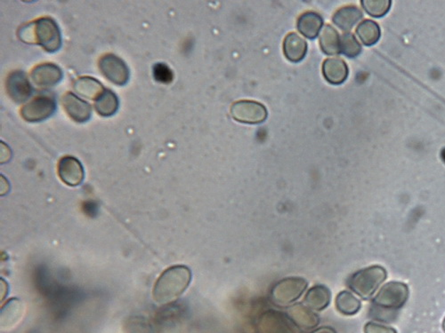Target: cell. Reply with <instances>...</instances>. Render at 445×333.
Listing matches in <instances>:
<instances>
[{"label": "cell", "instance_id": "1", "mask_svg": "<svg viewBox=\"0 0 445 333\" xmlns=\"http://www.w3.org/2000/svg\"><path fill=\"white\" fill-rule=\"evenodd\" d=\"M192 281V272L186 266L176 265L166 269L155 283L154 300L158 304L173 302L188 288Z\"/></svg>", "mask_w": 445, "mask_h": 333}, {"label": "cell", "instance_id": "2", "mask_svg": "<svg viewBox=\"0 0 445 333\" xmlns=\"http://www.w3.org/2000/svg\"><path fill=\"white\" fill-rule=\"evenodd\" d=\"M24 43L41 45L45 51L54 53L61 48V31L54 20L41 18L28 24L19 31Z\"/></svg>", "mask_w": 445, "mask_h": 333}, {"label": "cell", "instance_id": "3", "mask_svg": "<svg viewBox=\"0 0 445 333\" xmlns=\"http://www.w3.org/2000/svg\"><path fill=\"white\" fill-rule=\"evenodd\" d=\"M387 276L386 269L380 266H372L355 273L348 279V285L353 292L363 299L368 300L387 279Z\"/></svg>", "mask_w": 445, "mask_h": 333}, {"label": "cell", "instance_id": "4", "mask_svg": "<svg viewBox=\"0 0 445 333\" xmlns=\"http://www.w3.org/2000/svg\"><path fill=\"white\" fill-rule=\"evenodd\" d=\"M409 287L405 283L390 282L380 289L373 299L374 306L384 310L401 308L409 297Z\"/></svg>", "mask_w": 445, "mask_h": 333}, {"label": "cell", "instance_id": "5", "mask_svg": "<svg viewBox=\"0 0 445 333\" xmlns=\"http://www.w3.org/2000/svg\"><path fill=\"white\" fill-rule=\"evenodd\" d=\"M309 283L302 278L282 279L272 290V300L279 307H288L301 297Z\"/></svg>", "mask_w": 445, "mask_h": 333}, {"label": "cell", "instance_id": "6", "mask_svg": "<svg viewBox=\"0 0 445 333\" xmlns=\"http://www.w3.org/2000/svg\"><path fill=\"white\" fill-rule=\"evenodd\" d=\"M267 114V109L263 104L253 101H240L231 108V115L236 121L252 125L264 122Z\"/></svg>", "mask_w": 445, "mask_h": 333}, {"label": "cell", "instance_id": "7", "mask_svg": "<svg viewBox=\"0 0 445 333\" xmlns=\"http://www.w3.org/2000/svg\"><path fill=\"white\" fill-rule=\"evenodd\" d=\"M102 75L117 86H124L129 80V70L121 58L114 55H106L99 62Z\"/></svg>", "mask_w": 445, "mask_h": 333}, {"label": "cell", "instance_id": "8", "mask_svg": "<svg viewBox=\"0 0 445 333\" xmlns=\"http://www.w3.org/2000/svg\"><path fill=\"white\" fill-rule=\"evenodd\" d=\"M56 104L54 99L49 97H40L33 99L29 104L23 106L21 114L26 121L40 122L54 114Z\"/></svg>", "mask_w": 445, "mask_h": 333}, {"label": "cell", "instance_id": "9", "mask_svg": "<svg viewBox=\"0 0 445 333\" xmlns=\"http://www.w3.org/2000/svg\"><path fill=\"white\" fill-rule=\"evenodd\" d=\"M6 87L9 97L16 104L27 101L33 93V87L26 74L20 70L10 74L6 80Z\"/></svg>", "mask_w": 445, "mask_h": 333}, {"label": "cell", "instance_id": "10", "mask_svg": "<svg viewBox=\"0 0 445 333\" xmlns=\"http://www.w3.org/2000/svg\"><path fill=\"white\" fill-rule=\"evenodd\" d=\"M58 175L66 185L79 186L84 180L83 166L77 158L67 155L59 162Z\"/></svg>", "mask_w": 445, "mask_h": 333}, {"label": "cell", "instance_id": "11", "mask_svg": "<svg viewBox=\"0 0 445 333\" xmlns=\"http://www.w3.org/2000/svg\"><path fill=\"white\" fill-rule=\"evenodd\" d=\"M26 313V306L18 299L9 300L1 308L0 326L2 331H10L19 324Z\"/></svg>", "mask_w": 445, "mask_h": 333}, {"label": "cell", "instance_id": "12", "mask_svg": "<svg viewBox=\"0 0 445 333\" xmlns=\"http://www.w3.org/2000/svg\"><path fill=\"white\" fill-rule=\"evenodd\" d=\"M63 72L52 63L38 65L31 72V80L38 87L48 88L55 86L62 80Z\"/></svg>", "mask_w": 445, "mask_h": 333}, {"label": "cell", "instance_id": "13", "mask_svg": "<svg viewBox=\"0 0 445 333\" xmlns=\"http://www.w3.org/2000/svg\"><path fill=\"white\" fill-rule=\"evenodd\" d=\"M287 314L296 326L306 331L317 327L320 322L319 317L305 305H293L288 308Z\"/></svg>", "mask_w": 445, "mask_h": 333}, {"label": "cell", "instance_id": "14", "mask_svg": "<svg viewBox=\"0 0 445 333\" xmlns=\"http://www.w3.org/2000/svg\"><path fill=\"white\" fill-rule=\"evenodd\" d=\"M63 105L70 118L77 122H86L90 119L92 113L90 104L72 93L66 94L63 97Z\"/></svg>", "mask_w": 445, "mask_h": 333}, {"label": "cell", "instance_id": "15", "mask_svg": "<svg viewBox=\"0 0 445 333\" xmlns=\"http://www.w3.org/2000/svg\"><path fill=\"white\" fill-rule=\"evenodd\" d=\"M325 80L332 84L344 83L348 76V68L343 60L328 58L323 65Z\"/></svg>", "mask_w": 445, "mask_h": 333}, {"label": "cell", "instance_id": "16", "mask_svg": "<svg viewBox=\"0 0 445 333\" xmlns=\"http://www.w3.org/2000/svg\"><path fill=\"white\" fill-rule=\"evenodd\" d=\"M307 44L305 40L296 33H289L284 42V52L286 58L292 62H301L305 58Z\"/></svg>", "mask_w": 445, "mask_h": 333}, {"label": "cell", "instance_id": "17", "mask_svg": "<svg viewBox=\"0 0 445 333\" xmlns=\"http://www.w3.org/2000/svg\"><path fill=\"white\" fill-rule=\"evenodd\" d=\"M331 290L324 285H314L306 293L304 303L310 310L321 311L331 302Z\"/></svg>", "mask_w": 445, "mask_h": 333}, {"label": "cell", "instance_id": "18", "mask_svg": "<svg viewBox=\"0 0 445 333\" xmlns=\"http://www.w3.org/2000/svg\"><path fill=\"white\" fill-rule=\"evenodd\" d=\"M323 26V17L314 12L303 13L296 23L299 33L309 40H314L318 36Z\"/></svg>", "mask_w": 445, "mask_h": 333}, {"label": "cell", "instance_id": "19", "mask_svg": "<svg viewBox=\"0 0 445 333\" xmlns=\"http://www.w3.org/2000/svg\"><path fill=\"white\" fill-rule=\"evenodd\" d=\"M362 18L363 12L358 6H348L338 10L332 21L342 31H350Z\"/></svg>", "mask_w": 445, "mask_h": 333}, {"label": "cell", "instance_id": "20", "mask_svg": "<svg viewBox=\"0 0 445 333\" xmlns=\"http://www.w3.org/2000/svg\"><path fill=\"white\" fill-rule=\"evenodd\" d=\"M73 88L81 97L90 98L92 100H97L105 90L99 81L90 77H80L74 83Z\"/></svg>", "mask_w": 445, "mask_h": 333}, {"label": "cell", "instance_id": "21", "mask_svg": "<svg viewBox=\"0 0 445 333\" xmlns=\"http://www.w3.org/2000/svg\"><path fill=\"white\" fill-rule=\"evenodd\" d=\"M320 47L327 55L340 54L341 37L338 31L330 26H324L320 35Z\"/></svg>", "mask_w": 445, "mask_h": 333}, {"label": "cell", "instance_id": "22", "mask_svg": "<svg viewBox=\"0 0 445 333\" xmlns=\"http://www.w3.org/2000/svg\"><path fill=\"white\" fill-rule=\"evenodd\" d=\"M95 107L98 114L102 116L115 114L119 109L117 95L111 90H104V93L95 100Z\"/></svg>", "mask_w": 445, "mask_h": 333}, {"label": "cell", "instance_id": "23", "mask_svg": "<svg viewBox=\"0 0 445 333\" xmlns=\"http://www.w3.org/2000/svg\"><path fill=\"white\" fill-rule=\"evenodd\" d=\"M356 33L363 44L372 45L380 40L381 31L377 23L372 20H365L359 24Z\"/></svg>", "mask_w": 445, "mask_h": 333}, {"label": "cell", "instance_id": "24", "mask_svg": "<svg viewBox=\"0 0 445 333\" xmlns=\"http://www.w3.org/2000/svg\"><path fill=\"white\" fill-rule=\"evenodd\" d=\"M336 307L338 312L345 315H354L361 310V301L348 290L338 294Z\"/></svg>", "mask_w": 445, "mask_h": 333}, {"label": "cell", "instance_id": "25", "mask_svg": "<svg viewBox=\"0 0 445 333\" xmlns=\"http://www.w3.org/2000/svg\"><path fill=\"white\" fill-rule=\"evenodd\" d=\"M340 51L349 58H355L361 54L362 47L354 35L345 33L341 37Z\"/></svg>", "mask_w": 445, "mask_h": 333}, {"label": "cell", "instance_id": "26", "mask_svg": "<svg viewBox=\"0 0 445 333\" xmlns=\"http://www.w3.org/2000/svg\"><path fill=\"white\" fill-rule=\"evenodd\" d=\"M391 3L390 0H363L362 5L370 16L382 17L390 11Z\"/></svg>", "mask_w": 445, "mask_h": 333}, {"label": "cell", "instance_id": "27", "mask_svg": "<svg viewBox=\"0 0 445 333\" xmlns=\"http://www.w3.org/2000/svg\"><path fill=\"white\" fill-rule=\"evenodd\" d=\"M154 77L157 82L168 84L174 80V73L165 63H156L154 66Z\"/></svg>", "mask_w": 445, "mask_h": 333}, {"label": "cell", "instance_id": "28", "mask_svg": "<svg viewBox=\"0 0 445 333\" xmlns=\"http://www.w3.org/2000/svg\"><path fill=\"white\" fill-rule=\"evenodd\" d=\"M365 333H397L394 328L370 322L365 326Z\"/></svg>", "mask_w": 445, "mask_h": 333}, {"label": "cell", "instance_id": "29", "mask_svg": "<svg viewBox=\"0 0 445 333\" xmlns=\"http://www.w3.org/2000/svg\"><path fill=\"white\" fill-rule=\"evenodd\" d=\"M311 333H337V332L336 331H335L334 329H332L331 327H321V328L316 329V331H313Z\"/></svg>", "mask_w": 445, "mask_h": 333}, {"label": "cell", "instance_id": "30", "mask_svg": "<svg viewBox=\"0 0 445 333\" xmlns=\"http://www.w3.org/2000/svg\"><path fill=\"white\" fill-rule=\"evenodd\" d=\"M441 155H443V159H444V161L445 162V150L443 151V154H441Z\"/></svg>", "mask_w": 445, "mask_h": 333}, {"label": "cell", "instance_id": "31", "mask_svg": "<svg viewBox=\"0 0 445 333\" xmlns=\"http://www.w3.org/2000/svg\"><path fill=\"white\" fill-rule=\"evenodd\" d=\"M443 329H444V331L445 332V318H444V322H443Z\"/></svg>", "mask_w": 445, "mask_h": 333}]
</instances>
